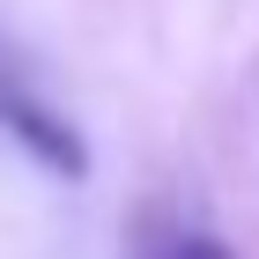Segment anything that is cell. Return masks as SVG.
<instances>
[{"mask_svg":"<svg viewBox=\"0 0 259 259\" xmlns=\"http://www.w3.org/2000/svg\"><path fill=\"white\" fill-rule=\"evenodd\" d=\"M0 119H8V134H15L52 178H89V148H81V134H74L67 119H52L37 97H8V104H0Z\"/></svg>","mask_w":259,"mask_h":259,"instance_id":"1","label":"cell"},{"mask_svg":"<svg viewBox=\"0 0 259 259\" xmlns=\"http://www.w3.org/2000/svg\"><path fill=\"white\" fill-rule=\"evenodd\" d=\"M170 259H237V252H230L222 237H185V244H178Z\"/></svg>","mask_w":259,"mask_h":259,"instance_id":"2","label":"cell"}]
</instances>
